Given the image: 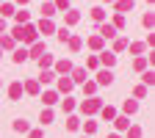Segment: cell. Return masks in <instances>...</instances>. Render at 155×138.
<instances>
[{
    "mask_svg": "<svg viewBox=\"0 0 155 138\" xmlns=\"http://www.w3.org/2000/svg\"><path fill=\"white\" fill-rule=\"evenodd\" d=\"M100 108H103V102L97 100V97H89V100H83V102H81V111H83V113H97Z\"/></svg>",
    "mask_w": 155,
    "mask_h": 138,
    "instance_id": "6da1fadb",
    "label": "cell"
},
{
    "mask_svg": "<svg viewBox=\"0 0 155 138\" xmlns=\"http://www.w3.org/2000/svg\"><path fill=\"white\" fill-rule=\"evenodd\" d=\"M114 83V72L111 69H100L97 72V86H111Z\"/></svg>",
    "mask_w": 155,
    "mask_h": 138,
    "instance_id": "7a4b0ae2",
    "label": "cell"
},
{
    "mask_svg": "<svg viewBox=\"0 0 155 138\" xmlns=\"http://www.w3.org/2000/svg\"><path fill=\"white\" fill-rule=\"evenodd\" d=\"M72 83H86V69L83 66H72Z\"/></svg>",
    "mask_w": 155,
    "mask_h": 138,
    "instance_id": "3957f363",
    "label": "cell"
},
{
    "mask_svg": "<svg viewBox=\"0 0 155 138\" xmlns=\"http://www.w3.org/2000/svg\"><path fill=\"white\" fill-rule=\"evenodd\" d=\"M19 39H25V42H36V28L33 25H25L22 33H19Z\"/></svg>",
    "mask_w": 155,
    "mask_h": 138,
    "instance_id": "277c9868",
    "label": "cell"
},
{
    "mask_svg": "<svg viewBox=\"0 0 155 138\" xmlns=\"http://www.w3.org/2000/svg\"><path fill=\"white\" fill-rule=\"evenodd\" d=\"M42 58L45 55V42H33V47H31V53H28V58Z\"/></svg>",
    "mask_w": 155,
    "mask_h": 138,
    "instance_id": "5b68a950",
    "label": "cell"
},
{
    "mask_svg": "<svg viewBox=\"0 0 155 138\" xmlns=\"http://www.w3.org/2000/svg\"><path fill=\"white\" fill-rule=\"evenodd\" d=\"M97 61H103V64L111 69V66L116 64V55H114V53H100V58H97Z\"/></svg>",
    "mask_w": 155,
    "mask_h": 138,
    "instance_id": "8992f818",
    "label": "cell"
},
{
    "mask_svg": "<svg viewBox=\"0 0 155 138\" xmlns=\"http://www.w3.org/2000/svg\"><path fill=\"white\" fill-rule=\"evenodd\" d=\"M100 113H103V119H105V122H114V119H116V111H114L111 105H103Z\"/></svg>",
    "mask_w": 155,
    "mask_h": 138,
    "instance_id": "52a82bcc",
    "label": "cell"
},
{
    "mask_svg": "<svg viewBox=\"0 0 155 138\" xmlns=\"http://www.w3.org/2000/svg\"><path fill=\"white\" fill-rule=\"evenodd\" d=\"M8 97H11V100H19V97H22V86H19V83H11L8 86Z\"/></svg>",
    "mask_w": 155,
    "mask_h": 138,
    "instance_id": "ba28073f",
    "label": "cell"
},
{
    "mask_svg": "<svg viewBox=\"0 0 155 138\" xmlns=\"http://www.w3.org/2000/svg\"><path fill=\"white\" fill-rule=\"evenodd\" d=\"M42 102H45V105H55V102H58V94H55V91H45V94H42Z\"/></svg>",
    "mask_w": 155,
    "mask_h": 138,
    "instance_id": "9c48e42d",
    "label": "cell"
},
{
    "mask_svg": "<svg viewBox=\"0 0 155 138\" xmlns=\"http://www.w3.org/2000/svg\"><path fill=\"white\" fill-rule=\"evenodd\" d=\"M114 124H116V130H127L130 127V119H127V116H116Z\"/></svg>",
    "mask_w": 155,
    "mask_h": 138,
    "instance_id": "30bf717a",
    "label": "cell"
},
{
    "mask_svg": "<svg viewBox=\"0 0 155 138\" xmlns=\"http://www.w3.org/2000/svg\"><path fill=\"white\" fill-rule=\"evenodd\" d=\"M114 25H100V39H114Z\"/></svg>",
    "mask_w": 155,
    "mask_h": 138,
    "instance_id": "8fae6325",
    "label": "cell"
},
{
    "mask_svg": "<svg viewBox=\"0 0 155 138\" xmlns=\"http://www.w3.org/2000/svg\"><path fill=\"white\" fill-rule=\"evenodd\" d=\"M58 91H64V94L72 91V80H69V77H61V80H58Z\"/></svg>",
    "mask_w": 155,
    "mask_h": 138,
    "instance_id": "7c38bea8",
    "label": "cell"
},
{
    "mask_svg": "<svg viewBox=\"0 0 155 138\" xmlns=\"http://www.w3.org/2000/svg\"><path fill=\"white\" fill-rule=\"evenodd\" d=\"M22 91H28V94H39V80H28V83L22 86Z\"/></svg>",
    "mask_w": 155,
    "mask_h": 138,
    "instance_id": "4fadbf2b",
    "label": "cell"
},
{
    "mask_svg": "<svg viewBox=\"0 0 155 138\" xmlns=\"http://www.w3.org/2000/svg\"><path fill=\"white\" fill-rule=\"evenodd\" d=\"M55 69L61 72V75H67V72H72V61H58V64H55Z\"/></svg>",
    "mask_w": 155,
    "mask_h": 138,
    "instance_id": "5bb4252c",
    "label": "cell"
},
{
    "mask_svg": "<svg viewBox=\"0 0 155 138\" xmlns=\"http://www.w3.org/2000/svg\"><path fill=\"white\" fill-rule=\"evenodd\" d=\"M14 61H17V64L28 61V50H22V47H19V50H14Z\"/></svg>",
    "mask_w": 155,
    "mask_h": 138,
    "instance_id": "9a60e30c",
    "label": "cell"
},
{
    "mask_svg": "<svg viewBox=\"0 0 155 138\" xmlns=\"http://www.w3.org/2000/svg\"><path fill=\"white\" fill-rule=\"evenodd\" d=\"M14 133H28V122L25 119H17L14 122Z\"/></svg>",
    "mask_w": 155,
    "mask_h": 138,
    "instance_id": "2e32d148",
    "label": "cell"
},
{
    "mask_svg": "<svg viewBox=\"0 0 155 138\" xmlns=\"http://www.w3.org/2000/svg\"><path fill=\"white\" fill-rule=\"evenodd\" d=\"M136 111H139V102H136V100H127V102H125V113L130 116V113H136Z\"/></svg>",
    "mask_w": 155,
    "mask_h": 138,
    "instance_id": "e0dca14e",
    "label": "cell"
},
{
    "mask_svg": "<svg viewBox=\"0 0 155 138\" xmlns=\"http://www.w3.org/2000/svg\"><path fill=\"white\" fill-rule=\"evenodd\" d=\"M141 77H144V86H152V83H155V72H150V69H147Z\"/></svg>",
    "mask_w": 155,
    "mask_h": 138,
    "instance_id": "ac0fdd59",
    "label": "cell"
},
{
    "mask_svg": "<svg viewBox=\"0 0 155 138\" xmlns=\"http://www.w3.org/2000/svg\"><path fill=\"white\" fill-rule=\"evenodd\" d=\"M39 30H42V33H53V22H47V19L39 22Z\"/></svg>",
    "mask_w": 155,
    "mask_h": 138,
    "instance_id": "d6986e66",
    "label": "cell"
},
{
    "mask_svg": "<svg viewBox=\"0 0 155 138\" xmlns=\"http://www.w3.org/2000/svg\"><path fill=\"white\" fill-rule=\"evenodd\" d=\"M78 127H81V122H78L75 116H69V119H67V130H78Z\"/></svg>",
    "mask_w": 155,
    "mask_h": 138,
    "instance_id": "ffe728a7",
    "label": "cell"
},
{
    "mask_svg": "<svg viewBox=\"0 0 155 138\" xmlns=\"http://www.w3.org/2000/svg\"><path fill=\"white\" fill-rule=\"evenodd\" d=\"M127 138H141V127H127Z\"/></svg>",
    "mask_w": 155,
    "mask_h": 138,
    "instance_id": "44dd1931",
    "label": "cell"
},
{
    "mask_svg": "<svg viewBox=\"0 0 155 138\" xmlns=\"http://www.w3.org/2000/svg\"><path fill=\"white\" fill-rule=\"evenodd\" d=\"M89 44H91L94 50H100V47H103V39H100V36H91V39H89Z\"/></svg>",
    "mask_w": 155,
    "mask_h": 138,
    "instance_id": "7402d4cb",
    "label": "cell"
},
{
    "mask_svg": "<svg viewBox=\"0 0 155 138\" xmlns=\"http://www.w3.org/2000/svg\"><path fill=\"white\" fill-rule=\"evenodd\" d=\"M42 11H45V17H53V14H55V6H53V3H45Z\"/></svg>",
    "mask_w": 155,
    "mask_h": 138,
    "instance_id": "603a6c76",
    "label": "cell"
},
{
    "mask_svg": "<svg viewBox=\"0 0 155 138\" xmlns=\"http://www.w3.org/2000/svg\"><path fill=\"white\" fill-rule=\"evenodd\" d=\"M81 44H83V42H81L78 36H72V39H69V50H81Z\"/></svg>",
    "mask_w": 155,
    "mask_h": 138,
    "instance_id": "cb8c5ba5",
    "label": "cell"
},
{
    "mask_svg": "<svg viewBox=\"0 0 155 138\" xmlns=\"http://www.w3.org/2000/svg\"><path fill=\"white\" fill-rule=\"evenodd\" d=\"M119 11H127V8H133V0H119V6H116Z\"/></svg>",
    "mask_w": 155,
    "mask_h": 138,
    "instance_id": "d4e9b609",
    "label": "cell"
},
{
    "mask_svg": "<svg viewBox=\"0 0 155 138\" xmlns=\"http://www.w3.org/2000/svg\"><path fill=\"white\" fill-rule=\"evenodd\" d=\"M83 88H86V94H94V91H97V83H91V80H86V83H83Z\"/></svg>",
    "mask_w": 155,
    "mask_h": 138,
    "instance_id": "484cf974",
    "label": "cell"
},
{
    "mask_svg": "<svg viewBox=\"0 0 155 138\" xmlns=\"http://www.w3.org/2000/svg\"><path fill=\"white\" fill-rule=\"evenodd\" d=\"M83 130H86V135H91V133L97 130V122H86V124H83Z\"/></svg>",
    "mask_w": 155,
    "mask_h": 138,
    "instance_id": "4316f807",
    "label": "cell"
},
{
    "mask_svg": "<svg viewBox=\"0 0 155 138\" xmlns=\"http://www.w3.org/2000/svg\"><path fill=\"white\" fill-rule=\"evenodd\" d=\"M0 47H14V39L11 36H3V39H0Z\"/></svg>",
    "mask_w": 155,
    "mask_h": 138,
    "instance_id": "83f0119b",
    "label": "cell"
},
{
    "mask_svg": "<svg viewBox=\"0 0 155 138\" xmlns=\"http://www.w3.org/2000/svg\"><path fill=\"white\" fill-rule=\"evenodd\" d=\"M53 77H55L53 72H42V75H39V80H42V83H50V80H53Z\"/></svg>",
    "mask_w": 155,
    "mask_h": 138,
    "instance_id": "f1b7e54d",
    "label": "cell"
},
{
    "mask_svg": "<svg viewBox=\"0 0 155 138\" xmlns=\"http://www.w3.org/2000/svg\"><path fill=\"white\" fill-rule=\"evenodd\" d=\"M86 66H89V69H97V66H100V61L91 55V58H86Z\"/></svg>",
    "mask_w": 155,
    "mask_h": 138,
    "instance_id": "f546056e",
    "label": "cell"
},
{
    "mask_svg": "<svg viewBox=\"0 0 155 138\" xmlns=\"http://www.w3.org/2000/svg\"><path fill=\"white\" fill-rule=\"evenodd\" d=\"M136 97L144 100V97H147V86H136Z\"/></svg>",
    "mask_w": 155,
    "mask_h": 138,
    "instance_id": "4dcf8cb0",
    "label": "cell"
},
{
    "mask_svg": "<svg viewBox=\"0 0 155 138\" xmlns=\"http://www.w3.org/2000/svg\"><path fill=\"white\" fill-rule=\"evenodd\" d=\"M50 122H53V111H45L42 113V124H50Z\"/></svg>",
    "mask_w": 155,
    "mask_h": 138,
    "instance_id": "1f68e13d",
    "label": "cell"
},
{
    "mask_svg": "<svg viewBox=\"0 0 155 138\" xmlns=\"http://www.w3.org/2000/svg\"><path fill=\"white\" fill-rule=\"evenodd\" d=\"M0 14H3V17H11V14H14V6H8V3H6L3 8H0Z\"/></svg>",
    "mask_w": 155,
    "mask_h": 138,
    "instance_id": "d6a6232c",
    "label": "cell"
},
{
    "mask_svg": "<svg viewBox=\"0 0 155 138\" xmlns=\"http://www.w3.org/2000/svg\"><path fill=\"white\" fill-rule=\"evenodd\" d=\"M50 64H53L50 55H42V58H39V66H50Z\"/></svg>",
    "mask_w": 155,
    "mask_h": 138,
    "instance_id": "836d02e7",
    "label": "cell"
},
{
    "mask_svg": "<svg viewBox=\"0 0 155 138\" xmlns=\"http://www.w3.org/2000/svg\"><path fill=\"white\" fill-rule=\"evenodd\" d=\"M133 66H136V69H147V58H136Z\"/></svg>",
    "mask_w": 155,
    "mask_h": 138,
    "instance_id": "e575fe53",
    "label": "cell"
},
{
    "mask_svg": "<svg viewBox=\"0 0 155 138\" xmlns=\"http://www.w3.org/2000/svg\"><path fill=\"white\" fill-rule=\"evenodd\" d=\"M130 50L139 55V53H144V44H141V42H136V44H130Z\"/></svg>",
    "mask_w": 155,
    "mask_h": 138,
    "instance_id": "d590c367",
    "label": "cell"
},
{
    "mask_svg": "<svg viewBox=\"0 0 155 138\" xmlns=\"http://www.w3.org/2000/svg\"><path fill=\"white\" fill-rule=\"evenodd\" d=\"M91 17H94V19H103L105 11H103V8H91Z\"/></svg>",
    "mask_w": 155,
    "mask_h": 138,
    "instance_id": "8d00e7d4",
    "label": "cell"
},
{
    "mask_svg": "<svg viewBox=\"0 0 155 138\" xmlns=\"http://www.w3.org/2000/svg\"><path fill=\"white\" fill-rule=\"evenodd\" d=\"M58 39H61V42H67V39H69V30H67V28H61V30H58Z\"/></svg>",
    "mask_w": 155,
    "mask_h": 138,
    "instance_id": "74e56055",
    "label": "cell"
},
{
    "mask_svg": "<svg viewBox=\"0 0 155 138\" xmlns=\"http://www.w3.org/2000/svg\"><path fill=\"white\" fill-rule=\"evenodd\" d=\"M67 22H69V25L78 22V11H69V14H67Z\"/></svg>",
    "mask_w": 155,
    "mask_h": 138,
    "instance_id": "f35d334b",
    "label": "cell"
},
{
    "mask_svg": "<svg viewBox=\"0 0 155 138\" xmlns=\"http://www.w3.org/2000/svg\"><path fill=\"white\" fill-rule=\"evenodd\" d=\"M122 25H125V17L119 14V17H116V19H114V28H122Z\"/></svg>",
    "mask_w": 155,
    "mask_h": 138,
    "instance_id": "ab89813d",
    "label": "cell"
},
{
    "mask_svg": "<svg viewBox=\"0 0 155 138\" xmlns=\"http://www.w3.org/2000/svg\"><path fill=\"white\" fill-rule=\"evenodd\" d=\"M127 47V39H116V50H125Z\"/></svg>",
    "mask_w": 155,
    "mask_h": 138,
    "instance_id": "60d3db41",
    "label": "cell"
},
{
    "mask_svg": "<svg viewBox=\"0 0 155 138\" xmlns=\"http://www.w3.org/2000/svg\"><path fill=\"white\" fill-rule=\"evenodd\" d=\"M75 108V100H64V111H72Z\"/></svg>",
    "mask_w": 155,
    "mask_h": 138,
    "instance_id": "b9f144b4",
    "label": "cell"
},
{
    "mask_svg": "<svg viewBox=\"0 0 155 138\" xmlns=\"http://www.w3.org/2000/svg\"><path fill=\"white\" fill-rule=\"evenodd\" d=\"M69 6V0H55V8H67Z\"/></svg>",
    "mask_w": 155,
    "mask_h": 138,
    "instance_id": "7bdbcfd3",
    "label": "cell"
},
{
    "mask_svg": "<svg viewBox=\"0 0 155 138\" xmlns=\"http://www.w3.org/2000/svg\"><path fill=\"white\" fill-rule=\"evenodd\" d=\"M31 138H45V133H42V130H33V133H31Z\"/></svg>",
    "mask_w": 155,
    "mask_h": 138,
    "instance_id": "ee69618b",
    "label": "cell"
},
{
    "mask_svg": "<svg viewBox=\"0 0 155 138\" xmlns=\"http://www.w3.org/2000/svg\"><path fill=\"white\" fill-rule=\"evenodd\" d=\"M108 138H122V135H116V133H114V135H108Z\"/></svg>",
    "mask_w": 155,
    "mask_h": 138,
    "instance_id": "f6af8a7d",
    "label": "cell"
},
{
    "mask_svg": "<svg viewBox=\"0 0 155 138\" xmlns=\"http://www.w3.org/2000/svg\"><path fill=\"white\" fill-rule=\"evenodd\" d=\"M17 3H28V0H17Z\"/></svg>",
    "mask_w": 155,
    "mask_h": 138,
    "instance_id": "bcb514c9",
    "label": "cell"
},
{
    "mask_svg": "<svg viewBox=\"0 0 155 138\" xmlns=\"http://www.w3.org/2000/svg\"><path fill=\"white\" fill-rule=\"evenodd\" d=\"M0 58H3V53H0Z\"/></svg>",
    "mask_w": 155,
    "mask_h": 138,
    "instance_id": "7dc6e473",
    "label": "cell"
},
{
    "mask_svg": "<svg viewBox=\"0 0 155 138\" xmlns=\"http://www.w3.org/2000/svg\"><path fill=\"white\" fill-rule=\"evenodd\" d=\"M0 86H3V83H0Z\"/></svg>",
    "mask_w": 155,
    "mask_h": 138,
    "instance_id": "c3c4849f",
    "label": "cell"
},
{
    "mask_svg": "<svg viewBox=\"0 0 155 138\" xmlns=\"http://www.w3.org/2000/svg\"><path fill=\"white\" fill-rule=\"evenodd\" d=\"M83 138H86V135H83Z\"/></svg>",
    "mask_w": 155,
    "mask_h": 138,
    "instance_id": "681fc988",
    "label": "cell"
}]
</instances>
